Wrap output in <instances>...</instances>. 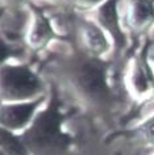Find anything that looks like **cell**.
Wrapping results in <instances>:
<instances>
[{
	"label": "cell",
	"instance_id": "cell-1",
	"mask_svg": "<svg viewBox=\"0 0 154 155\" xmlns=\"http://www.w3.org/2000/svg\"><path fill=\"white\" fill-rule=\"evenodd\" d=\"M65 120L62 103L53 91L48 105L38 110L29 127L18 135L32 155H71L74 139L63 129Z\"/></svg>",
	"mask_w": 154,
	"mask_h": 155
},
{
	"label": "cell",
	"instance_id": "cell-2",
	"mask_svg": "<svg viewBox=\"0 0 154 155\" xmlns=\"http://www.w3.org/2000/svg\"><path fill=\"white\" fill-rule=\"evenodd\" d=\"M69 84L84 105L96 110H108L116 96L109 83L108 68L98 57L84 55L69 70Z\"/></svg>",
	"mask_w": 154,
	"mask_h": 155
},
{
	"label": "cell",
	"instance_id": "cell-3",
	"mask_svg": "<svg viewBox=\"0 0 154 155\" xmlns=\"http://www.w3.org/2000/svg\"><path fill=\"white\" fill-rule=\"evenodd\" d=\"M2 104L32 101L45 96L41 78L25 64H2Z\"/></svg>",
	"mask_w": 154,
	"mask_h": 155
},
{
	"label": "cell",
	"instance_id": "cell-4",
	"mask_svg": "<svg viewBox=\"0 0 154 155\" xmlns=\"http://www.w3.org/2000/svg\"><path fill=\"white\" fill-rule=\"evenodd\" d=\"M45 101L46 96H42V97L32 100V101L2 104V108H0V125H2V129L9 130L16 134L22 133L33 122L40 107Z\"/></svg>",
	"mask_w": 154,
	"mask_h": 155
},
{
	"label": "cell",
	"instance_id": "cell-5",
	"mask_svg": "<svg viewBox=\"0 0 154 155\" xmlns=\"http://www.w3.org/2000/svg\"><path fill=\"white\" fill-rule=\"evenodd\" d=\"M119 0H105L102 5L96 8L95 20L104 32L109 34L116 48H122L125 45V36L122 33L120 16L117 12Z\"/></svg>",
	"mask_w": 154,
	"mask_h": 155
},
{
	"label": "cell",
	"instance_id": "cell-6",
	"mask_svg": "<svg viewBox=\"0 0 154 155\" xmlns=\"http://www.w3.org/2000/svg\"><path fill=\"white\" fill-rule=\"evenodd\" d=\"M80 42L86 54L98 58L108 51L111 46L105 32L98 25V22L92 21H82Z\"/></svg>",
	"mask_w": 154,
	"mask_h": 155
},
{
	"label": "cell",
	"instance_id": "cell-7",
	"mask_svg": "<svg viewBox=\"0 0 154 155\" xmlns=\"http://www.w3.org/2000/svg\"><path fill=\"white\" fill-rule=\"evenodd\" d=\"M126 25L133 32H144L154 22V3L152 0H129Z\"/></svg>",
	"mask_w": 154,
	"mask_h": 155
},
{
	"label": "cell",
	"instance_id": "cell-8",
	"mask_svg": "<svg viewBox=\"0 0 154 155\" xmlns=\"http://www.w3.org/2000/svg\"><path fill=\"white\" fill-rule=\"evenodd\" d=\"M129 87L136 97H144L154 91V75L145 58L134 61L129 74Z\"/></svg>",
	"mask_w": 154,
	"mask_h": 155
},
{
	"label": "cell",
	"instance_id": "cell-9",
	"mask_svg": "<svg viewBox=\"0 0 154 155\" xmlns=\"http://www.w3.org/2000/svg\"><path fill=\"white\" fill-rule=\"evenodd\" d=\"M33 15V24L26 34V42H28L29 48H32L33 50H41L54 38L55 33L50 20L41 11L34 9Z\"/></svg>",
	"mask_w": 154,
	"mask_h": 155
},
{
	"label": "cell",
	"instance_id": "cell-10",
	"mask_svg": "<svg viewBox=\"0 0 154 155\" xmlns=\"http://www.w3.org/2000/svg\"><path fill=\"white\" fill-rule=\"evenodd\" d=\"M0 145H2V155H32L21 141L20 135L9 130L2 129Z\"/></svg>",
	"mask_w": 154,
	"mask_h": 155
},
{
	"label": "cell",
	"instance_id": "cell-11",
	"mask_svg": "<svg viewBox=\"0 0 154 155\" xmlns=\"http://www.w3.org/2000/svg\"><path fill=\"white\" fill-rule=\"evenodd\" d=\"M124 135L132 139L134 138V141H137L144 146L154 147V114L148 120H145L142 124H140L137 127L124 131Z\"/></svg>",
	"mask_w": 154,
	"mask_h": 155
},
{
	"label": "cell",
	"instance_id": "cell-12",
	"mask_svg": "<svg viewBox=\"0 0 154 155\" xmlns=\"http://www.w3.org/2000/svg\"><path fill=\"white\" fill-rule=\"evenodd\" d=\"M67 2L76 9L86 11V9L98 8V7L102 5L105 0H67Z\"/></svg>",
	"mask_w": 154,
	"mask_h": 155
}]
</instances>
